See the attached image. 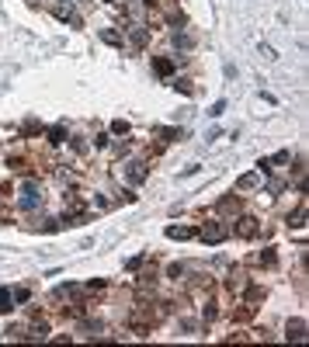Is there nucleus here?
<instances>
[{
    "mask_svg": "<svg viewBox=\"0 0 309 347\" xmlns=\"http://www.w3.org/2000/svg\"><path fill=\"white\" fill-rule=\"evenodd\" d=\"M42 205V195H38V188L28 181L24 188H21V198H17V208H24V212H31V208Z\"/></svg>",
    "mask_w": 309,
    "mask_h": 347,
    "instance_id": "f257e3e1",
    "label": "nucleus"
},
{
    "mask_svg": "<svg viewBox=\"0 0 309 347\" xmlns=\"http://www.w3.org/2000/svg\"><path fill=\"white\" fill-rule=\"evenodd\" d=\"M52 14L63 21V24H70V28H83V21H80V14L70 7V3H52Z\"/></svg>",
    "mask_w": 309,
    "mask_h": 347,
    "instance_id": "f03ea898",
    "label": "nucleus"
},
{
    "mask_svg": "<svg viewBox=\"0 0 309 347\" xmlns=\"http://www.w3.org/2000/svg\"><path fill=\"white\" fill-rule=\"evenodd\" d=\"M261 188V170H250L243 177H236V191H257Z\"/></svg>",
    "mask_w": 309,
    "mask_h": 347,
    "instance_id": "7ed1b4c3",
    "label": "nucleus"
},
{
    "mask_svg": "<svg viewBox=\"0 0 309 347\" xmlns=\"http://www.w3.org/2000/svg\"><path fill=\"white\" fill-rule=\"evenodd\" d=\"M125 177H129L132 184L146 181V163H143V160H132V163H125Z\"/></svg>",
    "mask_w": 309,
    "mask_h": 347,
    "instance_id": "20e7f679",
    "label": "nucleus"
},
{
    "mask_svg": "<svg viewBox=\"0 0 309 347\" xmlns=\"http://www.w3.org/2000/svg\"><path fill=\"white\" fill-rule=\"evenodd\" d=\"M198 236H202L205 243H223V240H226V229H223V226H205Z\"/></svg>",
    "mask_w": 309,
    "mask_h": 347,
    "instance_id": "39448f33",
    "label": "nucleus"
},
{
    "mask_svg": "<svg viewBox=\"0 0 309 347\" xmlns=\"http://www.w3.org/2000/svg\"><path fill=\"white\" fill-rule=\"evenodd\" d=\"M289 341H296V344L306 341V320H289Z\"/></svg>",
    "mask_w": 309,
    "mask_h": 347,
    "instance_id": "423d86ee",
    "label": "nucleus"
},
{
    "mask_svg": "<svg viewBox=\"0 0 309 347\" xmlns=\"http://www.w3.org/2000/svg\"><path fill=\"white\" fill-rule=\"evenodd\" d=\"M236 233H240V236H257V219H254V215H243L240 226H236Z\"/></svg>",
    "mask_w": 309,
    "mask_h": 347,
    "instance_id": "0eeeda50",
    "label": "nucleus"
},
{
    "mask_svg": "<svg viewBox=\"0 0 309 347\" xmlns=\"http://www.w3.org/2000/svg\"><path fill=\"white\" fill-rule=\"evenodd\" d=\"M191 236H198V233L188 226H167V240H191Z\"/></svg>",
    "mask_w": 309,
    "mask_h": 347,
    "instance_id": "6e6552de",
    "label": "nucleus"
},
{
    "mask_svg": "<svg viewBox=\"0 0 309 347\" xmlns=\"http://www.w3.org/2000/svg\"><path fill=\"white\" fill-rule=\"evenodd\" d=\"M24 337H31V341H45V337H49V323H35L31 334H24Z\"/></svg>",
    "mask_w": 309,
    "mask_h": 347,
    "instance_id": "1a4fd4ad",
    "label": "nucleus"
},
{
    "mask_svg": "<svg viewBox=\"0 0 309 347\" xmlns=\"http://www.w3.org/2000/svg\"><path fill=\"white\" fill-rule=\"evenodd\" d=\"M153 69L160 76H170V73H174V63H170V59H153Z\"/></svg>",
    "mask_w": 309,
    "mask_h": 347,
    "instance_id": "9d476101",
    "label": "nucleus"
},
{
    "mask_svg": "<svg viewBox=\"0 0 309 347\" xmlns=\"http://www.w3.org/2000/svg\"><path fill=\"white\" fill-rule=\"evenodd\" d=\"M289 226H292V229H303V226H306V208H299L296 215H289Z\"/></svg>",
    "mask_w": 309,
    "mask_h": 347,
    "instance_id": "9b49d317",
    "label": "nucleus"
},
{
    "mask_svg": "<svg viewBox=\"0 0 309 347\" xmlns=\"http://www.w3.org/2000/svg\"><path fill=\"white\" fill-rule=\"evenodd\" d=\"M3 341H24V327H7L3 330Z\"/></svg>",
    "mask_w": 309,
    "mask_h": 347,
    "instance_id": "f8f14e48",
    "label": "nucleus"
},
{
    "mask_svg": "<svg viewBox=\"0 0 309 347\" xmlns=\"http://www.w3.org/2000/svg\"><path fill=\"white\" fill-rule=\"evenodd\" d=\"M14 306V295H10V288H0V313H7Z\"/></svg>",
    "mask_w": 309,
    "mask_h": 347,
    "instance_id": "ddd939ff",
    "label": "nucleus"
},
{
    "mask_svg": "<svg viewBox=\"0 0 309 347\" xmlns=\"http://www.w3.org/2000/svg\"><path fill=\"white\" fill-rule=\"evenodd\" d=\"M101 38H104L108 45H122V35H118V31H111V28H104V31H101Z\"/></svg>",
    "mask_w": 309,
    "mask_h": 347,
    "instance_id": "4468645a",
    "label": "nucleus"
},
{
    "mask_svg": "<svg viewBox=\"0 0 309 347\" xmlns=\"http://www.w3.org/2000/svg\"><path fill=\"white\" fill-rule=\"evenodd\" d=\"M73 292H77V285H73V281H66V285H59V288L52 292V299H63V295H73Z\"/></svg>",
    "mask_w": 309,
    "mask_h": 347,
    "instance_id": "2eb2a0df",
    "label": "nucleus"
},
{
    "mask_svg": "<svg viewBox=\"0 0 309 347\" xmlns=\"http://www.w3.org/2000/svg\"><path fill=\"white\" fill-rule=\"evenodd\" d=\"M174 45L188 49V45H191V35H184V31H174Z\"/></svg>",
    "mask_w": 309,
    "mask_h": 347,
    "instance_id": "dca6fc26",
    "label": "nucleus"
},
{
    "mask_svg": "<svg viewBox=\"0 0 309 347\" xmlns=\"http://www.w3.org/2000/svg\"><path fill=\"white\" fill-rule=\"evenodd\" d=\"M209 115H212V118H219V115H226V101H216V104L209 108Z\"/></svg>",
    "mask_w": 309,
    "mask_h": 347,
    "instance_id": "f3484780",
    "label": "nucleus"
},
{
    "mask_svg": "<svg viewBox=\"0 0 309 347\" xmlns=\"http://www.w3.org/2000/svg\"><path fill=\"white\" fill-rule=\"evenodd\" d=\"M289 160H292V153H289V149H282V153H275L268 163H289Z\"/></svg>",
    "mask_w": 309,
    "mask_h": 347,
    "instance_id": "a211bd4d",
    "label": "nucleus"
},
{
    "mask_svg": "<svg viewBox=\"0 0 309 347\" xmlns=\"http://www.w3.org/2000/svg\"><path fill=\"white\" fill-rule=\"evenodd\" d=\"M111 132H115V136H122V132H129V125H125L122 118H115V122H111Z\"/></svg>",
    "mask_w": 309,
    "mask_h": 347,
    "instance_id": "6ab92c4d",
    "label": "nucleus"
},
{
    "mask_svg": "<svg viewBox=\"0 0 309 347\" xmlns=\"http://www.w3.org/2000/svg\"><path fill=\"white\" fill-rule=\"evenodd\" d=\"M83 330L94 337V334H101V323H97V320H87V323H83Z\"/></svg>",
    "mask_w": 309,
    "mask_h": 347,
    "instance_id": "aec40b11",
    "label": "nucleus"
},
{
    "mask_svg": "<svg viewBox=\"0 0 309 347\" xmlns=\"http://www.w3.org/2000/svg\"><path fill=\"white\" fill-rule=\"evenodd\" d=\"M243 278H247V275H233V281H230V288H233V292H240V288H243V285H247V281H243Z\"/></svg>",
    "mask_w": 309,
    "mask_h": 347,
    "instance_id": "412c9836",
    "label": "nucleus"
},
{
    "mask_svg": "<svg viewBox=\"0 0 309 347\" xmlns=\"http://www.w3.org/2000/svg\"><path fill=\"white\" fill-rule=\"evenodd\" d=\"M233 208H236V198H223L219 202V212H233Z\"/></svg>",
    "mask_w": 309,
    "mask_h": 347,
    "instance_id": "4be33fe9",
    "label": "nucleus"
},
{
    "mask_svg": "<svg viewBox=\"0 0 309 347\" xmlns=\"http://www.w3.org/2000/svg\"><path fill=\"white\" fill-rule=\"evenodd\" d=\"M14 295V302H28V288H17V292H10Z\"/></svg>",
    "mask_w": 309,
    "mask_h": 347,
    "instance_id": "5701e85b",
    "label": "nucleus"
},
{
    "mask_svg": "<svg viewBox=\"0 0 309 347\" xmlns=\"http://www.w3.org/2000/svg\"><path fill=\"white\" fill-rule=\"evenodd\" d=\"M167 275H170V278H181V275H184V268H181V264H170V268H167Z\"/></svg>",
    "mask_w": 309,
    "mask_h": 347,
    "instance_id": "b1692460",
    "label": "nucleus"
},
{
    "mask_svg": "<svg viewBox=\"0 0 309 347\" xmlns=\"http://www.w3.org/2000/svg\"><path fill=\"white\" fill-rule=\"evenodd\" d=\"M49 142H63V129H52V132H49Z\"/></svg>",
    "mask_w": 309,
    "mask_h": 347,
    "instance_id": "393cba45",
    "label": "nucleus"
},
{
    "mask_svg": "<svg viewBox=\"0 0 309 347\" xmlns=\"http://www.w3.org/2000/svg\"><path fill=\"white\" fill-rule=\"evenodd\" d=\"M108 3H115V0H108Z\"/></svg>",
    "mask_w": 309,
    "mask_h": 347,
    "instance_id": "a878e982",
    "label": "nucleus"
},
{
    "mask_svg": "<svg viewBox=\"0 0 309 347\" xmlns=\"http://www.w3.org/2000/svg\"><path fill=\"white\" fill-rule=\"evenodd\" d=\"M31 3H35V0H31Z\"/></svg>",
    "mask_w": 309,
    "mask_h": 347,
    "instance_id": "bb28decb",
    "label": "nucleus"
}]
</instances>
